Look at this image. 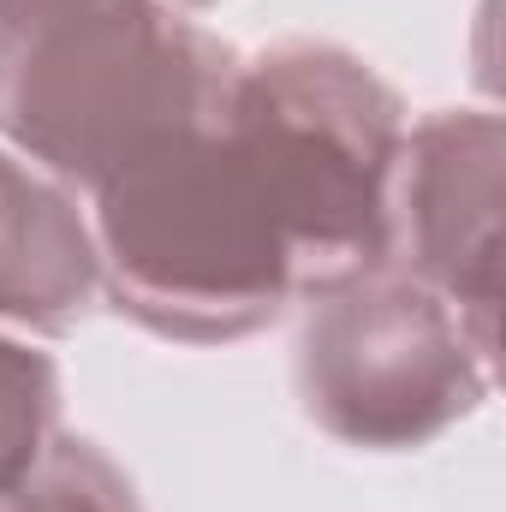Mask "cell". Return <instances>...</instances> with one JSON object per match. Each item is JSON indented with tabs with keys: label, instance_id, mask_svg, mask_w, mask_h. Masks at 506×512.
I'll use <instances>...</instances> for the list:
<instances>
[{
	"label": "cell",
	"instance_id": "cell-3",
	"mask_svg": "<svg viewBox=\"0 0 506 512\" xmlns=\"http://www.w3.org/2000/svg\"><path fill=\"white\" fill-rule=\"evenodd\" d=\"M221 120L280 203L298 304L393 262V185L411 120L370 60L340 42L286 36L239 60Z\"/></svg>",
	"mask_w": 506,
	"mask_h": 512
},
{
	"label": "cell",
	"instance_id": "cell-9",
	"mask_svg": "<svg viewBox=\"0 0 506 512\" xmlns=\"http://www.w3.org/2000/svg\"><path fill=\"white\" fill-rule=\"evenodd\" d=\"M167 6H179V12H203V6H215V0H167Z\"/></svg>",
	"mask_w": 506,
	"mask_h": 512
},
{
	"label": "cell",
	"instance_id": "cell-6",
	"mask_svg": "<svg viewBox=\"0 0 506 512\" xmlns=\"http://www.w3.org/2000/svg\"><path fill=\"white\" fill-rule=\"evenodd\" d=\"M102 292L90 215L66 185L0 143V322L30 334H72Z\"/></svg>",
	"mask_w": 506,
	"mask_h": 512
},
{
	"label": "cell",
	"instance_id": "cell-2",
	"mask_svg": "<svg viewBox=\"0 0 506 512\" xmlns=\"http://www.w3.org/2000/svg\"><path fill=\"white\" fill-rule=\"evenodd\" d=\"M90 239L102 292L155 340L233 346L298 304L280 203L221 114L102 179Z\"/></svg>",
	"mask_w": 506,
	"mask_h": 512
},
{
	"label": "cell",
	"instance_id": "cell-5",
	"mask_svg": "<svg viewBox=\"0 0 506 512\" xmlns=\"http://www.w3.org/2000/svg\"><path fill=\"white\" fill-rule=\"evenodd\" d=\"M501 167V120L447 108L405 131L393 185V262L459 310L489 364L501 352Z\"/></svg>",
	"mask_w": 506,
	"mask_h": 512
},
{
	"label": "cell",
	"instance_id": "cell-4",
	"mask_svg": "<svg viewBox=\"0 0 506 512\" xmlns=\"http://www.w3.org/2000/svg\"><path fill=\"white\" fill-rule=\"evenodd\" d=\"M292 370L304 417L364 453L429 447L495 387L459 310L399 262L310 298Z\"/></svg>",
	"mask_w": 506,
	"mask_h": 512
},
{
	"label": "cell",
	"instance_id": "cell-1",
	"mask_svg": "<svg viewBox=\"0 0 506 512\" xmlns=\"http://www.w3.org/2000/svg\"><path fill=\"white\" fill-rule=\"evenodd\" d=\"M239 60L167 0H0V143L90 197L143 149L209 126Z\"/></svg>",
	"mask_w": 506,
	"mask_h": 512
},
{
	"label": "cell",
	"instance_id": "cell-7",
	"mask_svg": "<svg viewBox=\"0 0 506 512\" xmlns=\"http://www.w3.org/2000/svg\"><path fill=\"white\" fill-rule=\"evenodd\" d=\"M54 435H60V364L30 340L0 334V489H18Z\"/></svg>",
	"mask_w": 506,
	"mask_h": 512
},
{
	"label": "cell",
	"instance_id": "cell-8",
	"mask_svg": "<svg viewBox=\"0 0 506 512\" xmlns=\"http://www.w3.org/2000/svg\"><path fill=\"white\" fill-rule=\"evenodd\" d=\"M0 512H143L137 483L84 435H54L18 489H0Z\"/></svg>",
	"mask_w": 506,
	"mask_h": 512
}]
</instances>
